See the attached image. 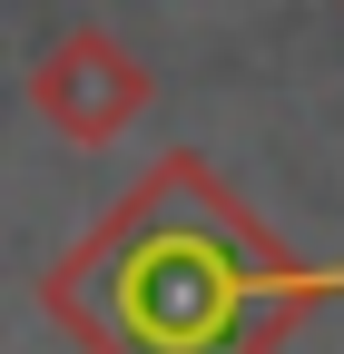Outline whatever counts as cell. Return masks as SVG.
Segmentation results:
<instances>
[{
	"mask_svg": "<svg viewBox=\"0 0 344 354\" xmlns=\"http://www.w3.org/2000/svg\"><path fill=\"white\" fill-rule=\"evenodd\" d=\"M148 99H157L148 59L128 50L118 30H99V20L59 30L50 50L30 59V109H39V128L69 138V148H118L128 128L148 118Z\"/></svg>",
	"mask_w": 344,
	"mask_h": 354,
	"instance_id": "obj_2",
	"label": "cell"
},
{
	"mask_svg": "<svg viewBox=\"0 0 344 354\" xmlns=\"http://www.w3.org/2000/svg\"><path fill=\"white\" fill-rule=\"evenodd\" d=\"M325 305H344V266L285 256L197 148H167L39 276V315L79 354H276Z\"/></svg>",
	"mask_w": 344,
	"mask_h": 354,
	"instance_id": "obj_1",
	"label": "cell"
}]
</instances>
